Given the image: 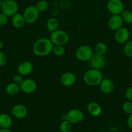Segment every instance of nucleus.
<instances>
[{
  "mask_svg": "<svg viewBox=\"0 0 132 132\" xmlns=\"http://www.w3.org/2000/svg\"><path fill=\"white\" fill-rule=\"evenodd\" d=\"M40 12L36 9V6H29L25 9L23 15L26 23L32 24L38 20Z\"/></svg>",
  "mask_w": 132,
  "mask_h": 132,
  "instance_id": "6",
  "label": "nucleus"
},
{
  "mask_svg": "<svg viewBox=\"0 0 132 132\" xmlns=\"http://www.w3.org/2000/svg\"><path fill=\"white\" fill-rule=\"evenodd\" d=\"M8 18L9 17L1 12L0 14V26H5L8 22Z\"/></svg>",
  "mask_w": 132,
  "mask_h": 132,
  "instance_id": "30",
  "label": "nucleus"
},
{
  "mask_svg": "<svg viewBox=\"0 0 132 132\" xmlns=\"http://www.w3.org/2000/svg\"><path fill=\"white\" fill-rule=\"evenodd\" d=\"M107 8L112 15H120L124 10V5L121 0H109Z\"/></svg>",
  "mask_w": 132,
  "mask_h": 132,
  "instance_id": "8",
  "label": "nucleus"
},
{
  "mask_svg": "<svg viewBox=\"0 0 132 132\" xmlns=\"http://www.w3.org/2000/svg\"><path fill=\"white\" fill-rule=\"evenodd\" d=\"M53 52L56 56L61 57L63 56L65 52V50L63 46L62 45H54L53 48Z\"/></svg>",
  "mask_w": 132,
  "mask_h": 132,
  "instance_id": "25",
  "label": "nucleus"
},
{
  "mask_svg": "<svg viewBox=\"0 0 132 132\" xmlns=\"http://www.w3.org/2000/svg\"><path fill=\"white\" fill-rule=\"evenodd\" d=\"M13 116L18 119H22L27 117L28 114V110L27 107L22 104H16L12 109Z\"/></svg>",
  "mask_w": 132,
  "mask_h": 132,
  "instance_id": "12",
  "label": "nucleus"
},
{
  "mask_svg": "<svg viewBox=\"0 0 132 132\" xmlns=\"http://www.w3.org/2000/svg\"><path fill=\"white\" fill-rule=\"evenodd\" d=\"M94 52L92 48L88 45H82L76 49L75 55L78 60L81 61H89L93 55Z\"/></svg>",
  "mask_w": 132,
  "mask_h": 132,
  "instance_id": "5",
  "label": "nucleus"
},
{
  "mask_svg": "<svg viewBox=\"0 0 132 132\" xmlns=\"http://www.w3.org/2000/svg\"><path fill=\"white\" fill-rule=\"evenodd\" d=\"M0 9L1 12L8 17H12L18 13V5L15 0H3Z\"/></svg>",
  "mask_w": 132,
  "mask_h": 132,
  "instance_id": "4",
  "label": "nucleus"
},
{
  "mask_svg": "<svg viewBox=\"0 0 132 132\" xmlns=\"http://www.w3.org/2000/svg\"><path fill=\"white\" fill-rule=\"evenodd\" d=\"M7 63V56L3 52L0 51V67H4Z\"/></svg>",
  "mask_w": 132,
  "mask_h": 132,
  "instance_id": "29",
  "label": "nucleus"
},
{
  "mask_svg": "<svg viewBox=\"0 0 132 132\" xmlns=\"http://www.w3.org/2000/svg\"><path fill=\"white\" fill-rule=\"evenodd\" d=\"M20 90L27 94H33L36 91L38 88L37 83L32 79H25L19 85Z\"/></svg>",
  "mask_w": 132,
  "mask_h": 132,
  "instance_id": "10",
  "label": "nucleus"
},
{
  "mask_svg": "<svg viewBox=\"0 0 132 132\" xmlns=\"http://www.w3.org/2000/svg\"><path fill=\"white\" fill-rule=\"evenodd\" d=\"M122 110L125 113L128 115H130L132 113V101L125 102L122 105Z\"/></svg>",
  "mask_w": 132,
  "mask_h": 132,
  "instance_id": "28",
  "label": "nucleus"
},
{
  "mask_svg": "<svg viewBox=\"0 0 132 132\" xmlns=\"http://www.w3.org/2000/svg\"><path fill=\"white\" fill-rule=\"evenodd\" d=\"M99 85L101 92L105 94H111L115 89L114 82L110 79H103Z\"/></svg>",
  "mask_w": 132,
  "mask_h": 132,
  "instance_id": "15",
  "label": "nucleus"
},
{
  "mask_svg": "<svg viewBox=\"0 0 132 132\" xmlns=\"http://www.w3.org/2000/svg\"><path fill=\"white\" fill-rule=\"evenodd\" d=\"M54 45L64 46L69 40V37L67 33L62 30H58L51 32L49 38Z\"/></svg>",
  "mask_w": 132,
  "mask_h": 132,
  "instance_id": "3",
  "label": "nucleus"
},
{
  "mask_svg": "<svg viewBox=\"0 0 132 132\" xmlns=\"http://www.w3.org/2000/svg\"><path fill=\"white\" fill-rule=\"evenodd\" d=\"M126 98L129 101H132V86L128 88L125 92Z\"/></svg>",
  "mask_w": 132,
  "mask_h": 132,
  "instance_id": "32",
  "label": "nucleus"
},
{
  "mask_svg": "<svg viewBox=\"0 0 132 132\" xmlns=\"http://www.w3.org/2000/svg\"><path fill=\"white\" fill-rule=\"evenodd\" d=\"M72 124L66 119H64L60 125V131L61 132H71Z\"/></svg>",
  "mask_w": 132,
  "mask_h": 132,
  "instance_id": "24",
  "label": "nucleus"
},
{
  "mask_svg": "<svg viewBox=\"0 0 132 132\" xmlns=\"http://www.w3.org/2000/svg\"><path fill=\"white\" fill-rule=\"evenodd\" d=\"M130 37V33L127 28L122 27L119 29L115 31V41L119 44H125L129 41Z\"/></svg>",
  "mask_w": 132,
  "mask_h": 132,
  "instance_id": "11",
  "label": "nucleus"
},
{
  "mask_svg": "<svg viewBox=\"0 0 132 132\" xmlns=\"http://www.w3.org/2000/svg\"><path fill=\"white\" fill-rule=\"evenodd\" d=\"M89 62L91 68L98 70L103 69L106 64V60L104 56L97 54H93Z\"/></svg>",
  "mask_w": 132,
  "mask_h": 132,
  "instance_id": "9",
  "label": "nucleus"
},
{
  "mask_svg": "<svg viewBox=\"0 0 132 132\" xmlns=\"http://www.w3.org/2000/svg\"><path fill=\"white\" fill-rule=\"evenodd\" d=\"M87 110L89 114L93 117H98L102 112L100 106L96 102H91L87 106Z\"/></svg>",
  "mask_w": 132,
  "mask_h": 132,
  "instance_id": "17",
  "label": "nucleus"
},
{
  "mask_svg": "<svg viewBox=\"0 0 132 132\" xmlns=\"http://www.w3.org/2000/svg\"><path fill=\"white\" fill-rule=\"evenodd\" d=\"M124 21L120 15H112L108 20V26L112 30L116 31L123 26Z\"/></svg>",
  "mask_w": 132,
  "mask_h": 132,
  "instance_id": "14",
  "label": "nucleus"
},
{
  "mask_svg": "<svg viewBox=\"0 0 132 132\" xmlns=\"http://www.w3.org/2000/svg\"><path fill=\"white\" fill-rule=\"evenodd\" d=\"M34 70V66L31 62L25 61L21 62L18 67V73L22 76H28L31 74Z\"/></svg>",
  "mask_w": 132,
  "mask_h": 132,
  "instance_id": "13",
  "label": "nucleus"
},
{
  "mask_svg": "<svg viewBox=\"0 0 132 132\" xmlns=\"http://www.w3.org/2000/svg\"><path fill=\"white\" fill-rule=\"evenodd\" d=\"M127 125H128V127L132 130V113L129 115V117L127 120Z\"/></svg>",
  "mask_w": 132,
  "mask_h": 132,
  "instance_id": "33",
  "label": "nucleus"
},
{
  "mask_svg": "<svg viewBox=\"0 0 132 132\" xmlns=\"http://www.w3.org/2000/svg\"><path fill=\"white\" fill-rule=\"evenodd\" d=\"M84 113L82 111L80 110V109L73 108V109L70 110L66 113L65 119L71 122L72 125H74V124H78L82 122L84 119Z\"/></svg>",
  "mask_w": 132,
  "mask_h": 132,
  "instance_id": "7",
  "label": "nucleus"
},
{
  "mask_svg": "<svg viewBox=\"0 0 132 132\" xmlns=\"http://www.w3.org/2000/svg\"><path fill=\"white\" fill-rule=\"evenodd\" d=\"M124 23L131 24L132 23V12L130 10H124V11L120 14Z\"/></svg>",
  "mask_w": 132,
  "mask_h": 132,
  "instance_id": "23",
  "label": "nucleus"
},
{
  "mask_svg": "<svg viewBox=\"0 0 132 132\" xmlns=\"http://www.w3.org/2000/svg\"><path fill=\"white\" fill-rule=\"evenodd\" d=\"M23 79H24L23 78V76L18 73V74L16 75L14 77V78H13V82L18 84V85H20V84L23 82Z\"/></svg>",
  "mask_w": 132,
  "mask_h": 132,
  "instance_id": "31",
  "label": "nucleus"
},
{
  "mask_svg": "<svg viewBox=\"0 0 132 132\" xmlns=\"http://www.w3.org/2000/svg\"><path fill=\"white\" fill-rule=\"evenodd\" d=\"M12 125V117L7 113L0 114V128H9Z\"/></svg>",
  "mask_w": 132,
  "mask_h": 132,
  "instance_id": "19",
  "label": "nucleus"
},
{
  "mask_svg": "<svg viewBox=\"0 0 132 132\" xmlns=\"http://www.w3.org/2000/svg\"><path fill=\"white\" fill-rule=\"evenodd\" d=\"M0 132H12L9 128H0Z\"/></svg>",
  "mask_w": 132,
  "mask_h": 132,
  "instance_id": "34",
  "label": "nucleus"
},
{
  "mask_svg": "<svg viewBox=\"0 0 132 132\" xmlns=\"http://www.w3.org/2000/svg\"><path fill=\"white\" fill-rule=\"evenodd\" d=\"M103 79L102 72L100 70L91 68L85 72L83 76L84 82L90 86H96L100 84Z\"/></svg>",
  "mask_w": 132,
  "mask_h": 132,
  "instance_id": "2",
  "label": "nucleus"
},
{
  "mask_svg": "<svg viewBox=\"0 0 132 132\" xmlns=\"http://www.w3.org/2000/svg\"><path fill=\"white\" fill-rule=\"evenodd\" d=\"M3 46H4L3 42L1 40H0V50H1L3 48Z\"/></svg>",
  "mask_w": 132,
  "mask_h": 132,
  "instance_id": "35",
  "label": "nucleus"
},
{
  "mask_svg": "<svg viewBox=\"0 0 132 132\" xmlns=\"http://www.w3.org/2000/svg\"><path fill=\"white\" fill-rule=\"evenodd\" d=\"M76 81V78L75 75L73 73L67 72L63 73L60 78L61 83L62 85L66 87L71 86L75 83Z\"/></svg>",
  "mask_w": 132,
  "mask_h": 132,
  "instance_id": "16",
  "label": "nucleus"
},
{
  "mask_svg": "<svg viewBox=\"0 0 132 132\" xmlns=\"http://www.w3.org/2000/svg\"><path fill=\"white\" fill-rule=\"evenodd\" d=\"M1 3H2V0H0V8H1Z\"/></svg>",
  "mask_w": 132,
  "mask_h": 132,
  "instance_id": "36",
  "label": "nucleus"
},
{
  "mask_svg": "<svg viewBox=\"0 0 132 132\" xmlns=\"http://www.w3.org/2000/svg\"><path fill=\"white\" fill-rule=\"evenodd\" d=\"M36 7L40 12H43L47 10L48 7H49V4H48L47 1H46L45 0H40L36 3Z\"/></svg>",
  "mask_w": 132,
  "mask_h": 132,
  "instance_id": "27",
  "label": "nucleus"
},
{
  "mask_svg": "<svg viewBox=\"0 0 132 132\" xmlns=\"http://www.w3.org/2000/svg\"><path fill=\"white\" fill-rule=\"evenodd\" d=\"M123 51L126 56L132 57V41H128L126 43Z\"/></svg>",
  "mask_w": 132,
  "mask_h": 132,
  "instance_id": "26",
  "label": "nucleus"
},
{
  "mask_svg": "<svg viewBox=\"0 0 132 132\" xmlns=\"http://www.w3.org/2000/svg\"><path fill=\"white\" fill-rule=\"evenodd\" d=\"M94 54L98 55H104L107 51V46L106 43L103 42H99L95 45L94 48Z\"/></svg>",
  "mask_w": 132,
  "mask_h": 132,
  "instance_id": "22",
  "label": "nucleus"
},
{
  "mask_svg": "<svg viewBox=\"0 0 132 132\" xmlns=\"http://www.w3.org/2000/svg\"><path fill=\"white\" fill-rule=\"evenodd\" d=\"M12 23L15 28H21L24 27L26 21L23 14L16 13L13 16H12Z\"/></svg>",
  "mask_w": 132,
  "mask_h": 132,
  "instance_id": "18",
  "label": "nucleus"
},
{
  "mask_svg": "<svg viewBox=\"0 0 132 132\" xmlns=\"http://www.w3.org/2000/svg\"><path fill=\"white\" fill-rule=\"evenodd\" d=\"M58 25H59V22L58 20L56 18H50L47 21L46 27L47 29L49 32H53L54 31L56 30L58 28Z\"/></svg>",
  "mask_w": 132,
  "mask_h": 132,
  "instance_id": "21",
  "label": "nucleus"
},
{
  "mask_svg": "<svg viewBox=\"0 0 132 132\" xmlns=\"http://www.w3.org/2000/svg\"><path fill=\"white\" fill-rule=\"evenodd\" d=\"M54 45L50 39L42 37L36 40L34 43L32 50L34 54L38 57H45L53 52Z\"/></svg>",
  "mask_w": 132,
  "mask_h": 132,
  "instance_id": "1",
  "label": "nucleus"
},
{
  "mask_svg": "<svg viewBox=\"0 0 132 132\" xmlns=\"http://www.w3.org/2000/svg\"><path fill=\"white\" fill-rule=\"evenodd\" d=\"M20 90V86L19 85L14 82H10L6 85L5 88V92L9 95H15Z\"/></svg>",
  "mask_w": 132,
  "mask_h": 132,
  "instance_id": "20",
  "label": "nucleus"
}]
</instances>
